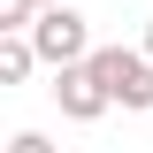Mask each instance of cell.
Wrapping results in <instances>:
<instances>
[{"label": "cell", "instance_id": "1", "mask_svg": "<svg viewBox=\"0 0 153 153\" xmlns=\"http://www.w3.org/2000/svg\"><path fill=\"white\" fill-rule=\"evenodd\" d=\"M92 76L107 84L115 107L153 115V54H146V46H92Z\"/></svg>", "mask_w": 153, "mask_h": 153}, {"label": "cell", "instance_id": "2", "mask_svg": "<svg viewBox=\"0 0 153 153\" xmlns=\"http://www.w3.org/2000/svg\"><path fill=\"white\" fill-rule=\"evenodd\" d=\"M31 46H38V61H46V69L92 61V23L76 16L69 0H54V8H38V23H31Z\"/></svg>", "mask_w": 153, "mask_h": 153}, {"label": "cell", "instance_id": "3", "mask_svg": "<svg viewBox=\"0 0 153 153\" xmlns=\"http://www.w3.org/2000/svg\"><path fill=\"white\" fill-rule=\"evenodd\" d=\"M46 92H54V107L69 115V123H100V115L115 107V100H107V84L92 76V61H69V69H54V84H46Z\"/></svg>", "mask_w": 153, "mask_h": 153}, {"label": "cell", "instance_id": "4", "mask_svg": "<svg viewBox=\"0 0 153 153\" xmlns=\"http://www.w3.org/2000/svg\"><path fill=\"white\" fill-rule=\"evenodd\" d=\"M31 69H46L38 46H31V31H0V84H23Z\"/></svg>", "mask_w": 153, "mask_h": 153}, {"label": "cell", "instance_id": "5", "mask_svg": "<svg viewBox=\"0 0 153 153\" xmlns=\"http://www.w3.org/2000/svg\"><path fill=\"white\" fill-rule=\"evenodd\" d=\"M8 153H54V146H46V130H16V138H8Z\"/></svg>", "mask_w": 153, "mask_h": 153}, {"label": "cell", "instance_id": "6", "mask_svg": "<svg viewBox=\"0 0 153 153\" xmlns=\"http://www.w3.org/2000/svg\"><path fill=\"white\" fill-rule=\"evenodd\" d=\"M138 46H146V54H153V16H146V38H138Z\"/></svg>", "mask_w": 153, "mask_h": 153}, {"label": "cell", "instance_id": "7", "mask_svg": "<svg viewBox=\"0 0 153 153\" xmlns=\"http://www.w3.org/2000/svg\"><path fill=\"white\" fill-rule=\"evenodd\" d=\"M38 8H54V0H38Z\"/></svg>", "mask_w": 153, "mask_h": 153}]
</instances>
